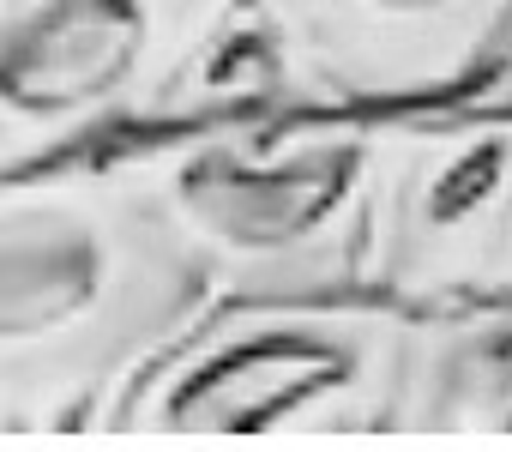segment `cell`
<instances>
[{"label": "cell", "mask_w": 512, "mask_h": 452, "mask_svg": "<svg viewBox=\"0 0 512 452\" xmlns=\"http://www.w3.org/2000/svg\"><path fill=\"white\" fill-rule=\"evenodd\" d=\"M109 157L157 205L211 296L368 290L386 115L290 109L145 127Z\"/></svg>", "instance_id": "cell-2"}, {"label": "cell", "mask_w": 512, "mask_h": 452, "mask_svg": "<svg viewBox=\"0 0 512 452\" xmlns=\"http://www.w3.org/2000/svg\"><path fill=\"white\" fill-rule=\"evenodd\" d=\"M416 308L380 290L211 296L115 392L109 440H356L398 434Z\"/></svg>", "instance_id": "cell-3"}, {"label": "cell", "mask_w": 512, "mask_h": 452, "mask_svg": "<svg viewBox=\"0 0 512 452\" xmlns=\"http://www.w3.org/2000/svg\"><path fill=\"white\" fill-rule=\"evenodd\" d=\"M235 0H0V175L163 121Z\"/></svg>", "instance_id": "cell-4"}, {"label": "cell", "mask_w": 512, "mask_h": 452, "mask_svg": "<svg viewBox=\"0 0 512 452\" xmlns=\"http://www.w3.org/2000/svg\"><path fill=\"white\" fill-rule=\"evenodd\" d=\"M205 302L199 266L109 151L0 175V434H97Z\"/></svg>", "instance_id": "cell-1"}, {"label": "cell", "mask_w": 512, "mask_h": 452, "mask_svg": "<svg viewBox=\"0 0 512 452\" xmlns=\"http://www.w3.org/2000/svg\"><path fill=\"white\" fill-rule=\"evenodd\" d=\"M368 290L416 314L512 296V97L386 115Z\"/></svg>", "instance_id": "cell-5"}, {"label": "cell", "mask_w": 512, "mask_h": 452, "mask_svg": "<svg viewBox=\"0 0 512 452\" xmlns=\"http://www.w3.org/2000/svg\"><path fill=\"white\" fill-rule=\"evenodd\" d=\"M296 109L398 115L470 97L512 43V0H241Z\"/></svg>", "instance_id": "cell-6"}, {"label": "cell", "mask_w": 512, "mask_h": 452, "mask_svg": "<svg viewBox=\"0 0 512 452\" xmlns=\"http://www.w3.org/2000/svg\"><path fill=\"white\" fill-rule=\"evenodd\" d=\"M398 434H512V296L416 314Z\"/></svg>", "instance_id": "cell-7"}]
</instances>
